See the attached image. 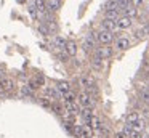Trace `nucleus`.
Here are the masks:
<instances>
[{"label": "nucleus", "instance_id": "nucleus-1", "mask_svg": "<svg viewBox=\"0 0 149 138\" xmlns=\"http://www.w3.org/2000/svg\"><path fill=\"white\" fill-rule=\"evenodd\" d=\"M96 39H98V42L100 43H103V45H107V43H111L112 42V32H109V31H100L96 34Z\"/></svg>", "mask_w": 149, "mask_h": 138}, {"label": "nucleus", "instance_id": "nucleus-2", "mask_svg": "<svg viewBox=\"0 0 149 138\" xmlns=\"http://www.w3.org/2000/svg\"><path fill=\"white\" fill-rule=\"evenodd\" d=\"M95 56L101 58V60H106V58L112 56V48L111 47H100L96 50V55H95Z\"/></svg>", "mask_w": 149, "mask_h": 138}, {"label": "nucleus", "instance_id": "nucleus-3", "mask_svg": "<svg viewBox=\"0 0 149 138\" xmlns=\"http://www.w3.org/2000/svg\"><path fill=\"white\" fill-rule=\"evenodd\" d=\"M79 83H80L82 87H85V88L90 90L91 87H95V79H93L91 76H88V74H87V76H82L80 79H79Z\"/></svg>", "mask_w": 149, "mask_h": 138}, {"label": "nucleus", "instance_id": "nucleus-4", "mask_svg": "<svg viewBox=\"0 0 149 138\" xmlns=\"http://www.w3.org/2000/svg\"><path fill=\"white\" fill-rule=\"evenodd\" d=\"M79 101H80V104L84 106V108H90L93 98H91V95H88V93H80V95H79Z\"/></svg>", "mask_w": 149, "mask_h": 138}, {"label": "nucleus", "instance_id": "nucleus-5", "mask_svg": "<svg viewBox=\"0 0 149 138\" xmlns=\"http://www.w3.org/2000/svg\"><path fill=\"white\" fill-rule=\"evenodd\" d=\"M132 26V18L128 16H122V18L117 19V27L119 29H128Z\"/></svg>", "mask_w": 149, "mask_h": 138}, {"label": "nucleus", "instance_id": "nucleus-6", "mask_svg": "<svg viewBox=\"0 0 149 138\" xmlns=\"http://www.w3.org/2000/svg\"><path fill=\"white\" fill-rule=\"evenodd\" d=\"M101 26H103V29H104V31L112 32L114 29L117 27V21H112V19H104V21L101 22Z\"/></svg>", "mask_w": 149, "mask_h": 138}, {"label": "nucleus", "instance_id": "nucleus-7", "mask_svg": "<svg viewBox=\"0 0 149 138\" xmlns=\"http://www.w3.org/2000/svg\"><path fill=\"white\" fill-rule=\"evenodd\" d=\"M88 125H90V127L93 128V130H101V128H103L100 117H96V116H93V117H91V120L88 122Z\"/></svg>", "mask_w": 149, "mask_h": 138}, {"label": "nucleus", "instance_id": "nucleus-8", "mask_svg": "<svg viewBox=\"0 0 149 138\" xmlns=\"http://www.w3.org/2000/svg\"><path fill=\"white\" fill-rule=\"evenodd\" d=\"M116 47L119 48V50H127V48L130 47V42H128V39H117V42H116Z\"/></svg>", "mask_w": 149, "mask_h": 138}, {"label": "nucleus", "instance_id": "nucleus-9", "mask_svg": "<svg viewBox=\"0 0 149 138\" xmlns=\"http://www.w3.org/2000/svg\"><path fill=\"white\" fill-rule=\"evenodd\" d=\"M56 88H58L59 93H64V95L71 92V87H69L68 82H58V83H56Z\"/></svg>", "mask_w": 149, "mask_h": 138}, {"label": "nucleus", "instance_id": "nucleus-10", "mask_svg": "<svg viewBox=\"0 0 149 138\" xmlns=\"http://www.w3.org/2000/svg\"><path fill=\"white\" fill-rule=\"evenodd\" d=\"M93 43H95L93 34H88L87 37H85V40H84V48L85 50H90V48H93Z\"/></svg>", "mask_w": 149, "mask_h": 138}, {"label": "nucleus", "instance_id": "nucleus-11", "mask_svg": "<svg viewBox=\"0 0 149 138\" xmlns=\"http://www.w3.org/2000/svg\"><path fill=\"white\" fill-rule=\"evenodd\" d=\"M59 6H61V2H59V0H47V8L48 10L56 11V10H59Z\"/></svg>", "mask_w": 149, "mask_h": 138}, {"label": "nucleus", "instance_id": "nucleus-12", "mask_svg": "<svg viewBox=\"0 0 149 138\" xmlns=\"http://www.w3.org/2000/svg\"><path fill=\"white\" fill-rule=\"evenodd\" d=\"M66 53H68L69 56H74V55L77 53V45H75L74 42H68V47H66Z\"/></svg>", "mask_w": 149, "mask_h": 138}, {"label": "nucleus", "instance_id": "nucleus-13", "mask_svg": "<svg viewBox=\"0 0 149 138\" xmlns=\"http://www.w3.org/2000/svg\"><path fill=\"white\" fill-rule=\"evenodd\" d=\"M106 19L117 21L119 19V10H106Z\"/></svg>", "mask_w": 149, "mask_h": 138}, {"label": "nucleus", "instance_id": "nucleus-14", "mask_svg": "<svg viewBox=\"0 0 149 138\" xmlns=\"http://www.w3.org/2000/svg\"><path fill=\"white\" fill-rule=\"evenodd\" d=\"M91 66L95 67V69H98V71H101L104 67V63H103V60L101 58H98V56H95L93 60H91Z\"/></svg>", "mask_w": 149, "mask_h": 138}, {"label": "nucleus", "instance_id": "nucleus-15", "mask_svg": "<svg viewBox=\"0 0 149 138\" xmlns=\"http://www.w3.org/2000/svg\"><path fill=\"white\" fill-rule=\"evenodd\" d=\"M82 137L84 138H91L93 137V128H91L90 125H84V127H82Z\"/></svg>", "mask_w": 149, "mask_h": 138}, {"label": "nucleus", "instance_id": "nucleus-16", "mask_svg": "<svg viewBox=\"0 0 149 138\" xmlns=\"http://www.w3.org/2000/svg\"><path fill=\"white\" fill-rule=\"evenodd\" d=\"M0 88L11 90V88H13V82H11L10 79H2V80H0Z\"/></svg>", "mask_w": 149, "mask_h": 138}, {"label": "nucleus", "instance_id": "nucleus-17", "mask_svg": "<svg viewBox=\"0 0 149 138\" xmlns=\"http://www.w3.org/2000/svg\"><path fill=\"white\" fill-rule=\"evenodd\" d=\"M55 45H56L58 48H61V50H66V47H68V42H66L63 37H55Z\"/></svg>", "mask_w": 149, "mask_h": 138}, {"label": "nucleus", "instance_id": "nucleus-18", "mask_svg": "<svg viewBox=\"0 0 149 138\" xmlns=\"http://www.w3.org/2000/svg\"><path fill=\"white\" fill-rule=\"evenodd\" d=\"M75 98H77V95H75L74 92H69V93H66V96H64V101H66V104H74Z\"/></svg>", "mask_w": 149, "mask_h": 138}, {"label": "nucleus", "instance_id": "nucleus-19", "mask_svg": "<svg viewBox=\"0 0 149 138\" xmlns=\"http://www.w3.org/2000/svg\"><path fill=\"white\" fill-rule=\"evenodd\" d=\"M47 96H52V98H59V92L58 88H53V87H48V88L45 90Z\"/></svg>", "mask_w": 149, "mask_h": 138}, {"label": "nucleus", "instance_id": "nucleus-20", "mask_svg": "<svg viewBox=\"0 0 149 138\" xmlns=\"http://www.w3.org/2000/svg\"><path fill=\"white\" fill-rule=\"evenodd\" d=\"M139 120V116L138 112H130L128 116H127V124H135V122Z\"/></svg>", "mask_w": 149, "mask_h": 138}, {"label": "nucleus", "instance_id": "nucleus-21", "mask_svg": "<svg viewBox=\"0 0 149 138\" xmlns=\"http://www.w3.org/2000/svg\"><path fill=\"white\" fill-rule=\"evenodd\" d=\"M82 117H84L87 122H90V120H91V117H93V111H91L90 108H85L84 111H82Z\"/></svg>", "mask_w": 149, "mask_h": 138}, {"label": "nucleus", "instance_id": "nucleus-22", "mask_svg": "<svg viewBox=\"0 0 149 138\" xmlns=\"http://www.w3.org/2000/svg\"><path fill=\"white\" fill-rule=\"evenodd\" d=\"M130 125H132V128H133L135 132H138V133H141V130L144 128V122H143L141 119H139L138 122H135V124H130Z\"/></svg>", "mask_w": 149, "mask_h": 138}, {"label": "nucleus", "instance_id": "nucleus-23", "mask_svg": "<svg viewBox=\"0 0 149 138\" xmlns=\"http://www.w3.org/2000/svg\"><path fill=\"white\" fill-rule=\"evenodd\" d=\"M123 11H125V16H128V18H132V16H136V8H135L133 5H128L125 10H123Z\"/></svg>", "mask_w": 149, "mask_h": 138}, {"label": "nucleus", "instance_id": "nucleus-24", "mask_svg": "<svg viewBox=\"0 0 149 138\" xmlns=\"http://www.w3.org/2000/svg\"><path fill=\"white\" fill-rule=\"evenodd\" d=\"M34 6H36L39 11H45V10H47V2H45V0H36V5H34Z\"/></svg>", "mask_w": 149, "mask_h": 138}, {"label": "nucleus", "instance_id": "nucleus-25", "mask_svg": "<svg viewBox=\"0 0 149 138\" xmlns=\"http://www.w3.org/2000/svg\"><path fill=\"white\" fill-rule=\"evenodd\" d=\"M106 10H119V6H117V0H109V2L106 3Z\"/></svg>", "mask_w": 149, "mask_h": 138}, {"label": "nucleus", "instance_id": "nucleus-26", "mask_svg": "<svg viewBox=\"0 0 149 138\" xmlns=\"http://www.w3.org/2000/svg\"><path fill=\"white\" fill-rule=\"evenodd\" d=\"M39 32H40L42 35H48V34H50V29L47 27L45 24H40V26H39Z\"/></svg>", "mask_w": 149, "mask_h": 138}, {"label": "nucleus", "instance_id": "nucleus-27", "mask_svg": "<svg viewBox=\"0 0 149 138\" xmlns=\"http://www.w3.org/2000/svg\"><path fill=\"white\" fill-rule=\"evenodd\" d=\"M141 99L143 101H149V90H143L141 92Z\"/></svg>", "mask_w": 149, "mask_h": 138}, {"label": "nucleus", "instance_id": "nucleus-28", "mask_svg": "<svg viewBox=\"0 0 149 138\" xmlns=\"http://www.w3.org/2000/svg\"><path fill=\"white\" fill-rule=\"evenodd\" d=\"M58 58H59L61 61H64V63H66V61H68V58H69V55H68V53H59Z\"/></svg>", "mask_w": 149, "mask_h": 138}, {"label": "nucleus", "instance_id": "nucleus-29", "mask_svg": "<svg viewBox=\"0 0 149 138\" xmlns=\"http://www.w3.org/2000/svg\"><path fill=\"white\" fill-rule=\"evenodd\" d=\"M29 11H31V16H32V18H37V8L36 6H31Z\"/></svg>", "mask_w": 149, "mask_h": 138}, {"label": "nucleus", "instance_id": "nucleus-30", "mask_svg": "<svg viewBox=\"0 0 149 138\" xmlns=\"http://www.w3.org/2000/svg\"><path fill=\"white\" fill-rule=\"evenodd\" d=\"M130 3H132V5L136 8V6H139V5L143 3V0H130Z\"/></svg>", "mask_w": 149, "mask_h": 138}, {"label": "nucleus", "instance_id": "nucleus-31", "mask_svg": "<svg viewBox=\"0 0 149 138\" xmlns=\"http://www.w3.org/2000/svg\"><path fill=\"white\" fill-rule=\"evenodd\" d=\"M39 83H40V82H39L37 79H36V80H31V88H37V87H39Z\"/></svg>", "mask_w": 149, "mask_h": 138}, {"label": "nucleus", "instance_id": "nucleus-32", "mask_svg": "<svg viewBox=\"0 0 149 138\" xmlns=\"http://www.w3.org/2000/svg\"><path fill=\"white\" fill-rule=\"evenodd\" d=\"M40 104L45 106V108H48V106H52V103H50L48 99H42V101H40Z\"/></svg>", "mask_w": 149, "mask_h": 138}, {"label": "nucleus", "instance_id": "nucleus-33", "mask_svg": "<svg viewBox=\"0 0 149 138\" xmlns=\"http://www.w3.org/2000/svg\"><path fill=\"white\" fill-rule=\"evenodd\" d=\"M53 109H55V112H58V114H61V111H63L59 104H53Z\"/></svg>", "mask_w": 149, "mask_h": 138}, {"label": "nucleus", "instance_id": "nucleus-34", "mask_svg": "<svg viewBox=\"0 0 149 138\" xmlns=\"http://www.w3.org/2000/svg\"><path fill=\"white\" fill-rule=\"evenodd\" d=\"M128 138H143V137H141V133H138V132H133Z\"/></svg>", "mask_w": 149, "mask_h": 138}, {"label": "nucleus", "instance_id": "nucleus-35", "mask_svg": "<svg viewBox=\"0 0 149 138\" xmlns=\"http://www.w3.org/2000/svg\"><path fill=\"white\" fill-rule=\"evenodd\" d=\"M116 138H128V137H127L123 132H117V133H116Z\"/></svg>", "mask_w": 149, "mask_h": 138}, {"label": "nucleus", "instance_id": "nucleus-36", "mask_svg": "<svg viewBox=\"0 0 149 138\" xmlns=\"http://www.w3.org/2000/svg\"><path fill=\"white\" fill-rule=\"evenodd\" d=\"M21 92H23V95H31V90L27 88V87H24V88L21 90Z\"/></svg>", "mask_w": 149, "mask_h": 138}, {"label": "nucleus", "instance_id": "nucleus-37", "mask_svg": "<svg viewBox=\"0 0 149 138\" xmlns=\"http://www.w3.org/2000/svg\"><path fill=\"white\" fill-rule=\"evenodd\" d=\"M2 76H3V71H0V77H2Z\"/></svg>", "mask_w": 149, "mask_h": 138}, {"label": "nucleus", "instance_id": "nucleus-38", "mask_svg": "<svg viewBox=\"0 0 149 138\" xmlns=\"http://www.w3.org/2000/svg\"><path fill=\"white\" fill-rule=\"evenodd\" d=\"M18 2H19V3H23V2H24V0H18Z\"/></svg>", "mask_w": 149, "mask_h": 138}]
</instances>
